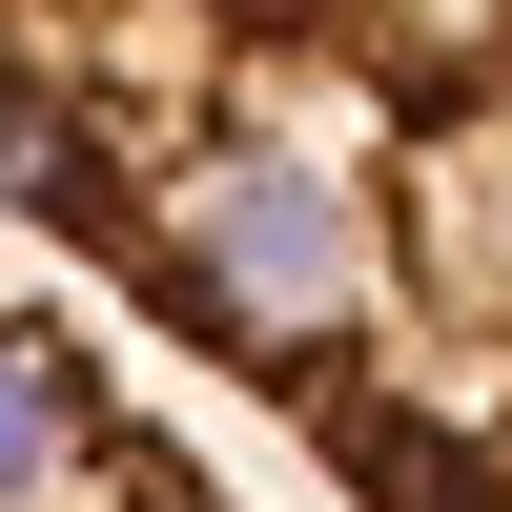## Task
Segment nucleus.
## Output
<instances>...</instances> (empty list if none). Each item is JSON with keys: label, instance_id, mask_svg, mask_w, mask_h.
<instances>
[{"label": "nucleus", "instance_id": "obj_1", "mask_svg": "<svg viewBox=\"0 0 512 512\" xmlns=\"http://www.w3.org/2000/svg\"><path fill=\"white\" fill-rule=\"evenodd\" d=\"M0 246L349 512H512V0H0Z\"/></svg>", "mask_w": 512, "mask_h": 512}, {"label": "nucleus", "instance_id": "obj_2", "mask_svg": "<svg viewBox=\"0 0 512 512\" xmlns=\"http://www.w3.org/2000/svg\"><path fill=\"white\" fill-rule=\"evenodd\" d=\"M0 512H246V492L185 451V410H144V369L62 287H0Z\"/></svg>", "mask_w": 512, "mask_h": 512}]
</instances>
